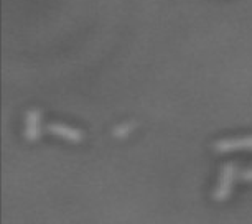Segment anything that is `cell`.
Masks as SVG:
<instances>
[{"mask_svg": "<svg viewBox=\"0 0 252 224\" xmlns=\"http://www.w3.org/2000/svg\"><path fill=\"white\" fill-rule=\"evenodd\" d=\"M236 173H237V165L234 161H227V163L222 166L220 180H218V185H216L215 192H213V199H215V201H226V199L231 196Z\"/></svg>", "mask_w": 252, "mask_h": 224, "instance_id": "6da1fadb", "label": "cell"}, {"mask_svg": "<svg viewBox=\"0 0 252 224\" xmlns=\"http://www.w3.org/2000/svg\"><path fill=\"white\" fill-rule=\"evenodd\" d=\"M213 149L218 154H229V152H249L252 150V135L221 139L213 144Z\"/></svg>", "mask_w": 252, "mask_h": 224, "instance_id": "7a4b0ae2", "label": "cell"}, {"mask_svg": "<svg viewBox=\"0 0 252 224\" xmlns=\"http://www.w3.org/2000/svg\"><path fill=\"white\" fill-rule=\"evenodd\" d=\"M241 180H242V182H252V168L242 171V173H241Z\"/></svg>", "mask_w": 252, "mask_h": 224, "instance_id": "3957f363", "label": "cell"}]
</instances>
